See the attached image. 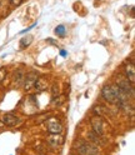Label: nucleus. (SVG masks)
<instances>
[{
	"mask_svg": "<svg viewBox=\"0 0 135 155\" xmlns=\"http://www.w3.org/2000/svg\"><path fill=\"white\" fill-rule=\"evenodd\" d=\"M120 94V89L117 84H107L101 89V96L103 99L109 104H117L118 98Z\"/></svg>",
	"mask_w": 135,
	"mask_h": 155,
	"instance_id": "f257e3e1",
	"label": "nucleus"
},
{
	"mask_svg": "<svg viewBox=\"0 0 135 155\" xmlns=\"http://www.w3.org/2000/svg\"><path fill=\"white\" fill-rule=\"evenodd\" d=\"M76 150L80 155H99V148L89 141H80Z\"/></svg>",
	"mask_w": 135,
	"mask_h": 155,
	"instance_id": "f03ea898",
	"label": "nucleus"
},
{
	"mask_svg": "<svg viewBox=\"0 0 135 155\" xmlns=\"http://www.w3.org/2000/svg\"><path fill=\"white\" fill-rule=\"evenodd\" d=\"M45 125H46V129L50 134H61L63 130H64V127L63 124L55 119V118H51V119H48L45 121Z\"/></svg>",
	"mask_w": 135,
	"mask_h": 155,
	"instance_id": "7ed1b4c3",
	"label": "nucleus"
},
{
	"mask_svg": "<svg viewBox=\"0 0 135 155\" xmlns=\"http://www.w3.org/2000/svg\"><path fill=\"white\" fill-rule=\"evenodd\" d=\"M91 127H93V130L95 134L98 135H101L104 134V130H105V124H104V120L100 115H96L94 118H91Z\"/></svg>",
	"mask_w": 135,
	"mask_h": 155,
	"instance_id": "20e7f679",
	"label": "nucleus"
},
{
	"mask_svg": "<svg viewBox=\"0 0 135 155\" xmlns=\"http://www.w3.org/2000/svg\"><path fill=\"white\" fill-rule=\"evenodd\" d=\"M39 76V74H38L36 71H30L26 76H24V83H23V85H24V89L26 90V91H29L31 88H34V83H35V80H36V78Z\"/></svg>",
	"mask_w": 135,
	"mask_h": 155,
	"instance_id": "39448f33",
	"label": "nucleus"
},
{
	"mask_svg": "<svg viewBox=\"0 0 135 155\" xmlns=\"http://www.w3.org/2000/svg\"><path fill=\"white\" fill-rule=\"evenodd\" d=\"M34 88L36 91H44L49 88V80H48L46 76H38L36 80L34 83Z\"/></svg>",
	"mask_w": 135,
	"mask_h": 155,
	"instance_id": "423d86ee",
	"label": "nucleus"
},
{
	"mask_svg": "<svg viewBox=\"0 0 135 155\" xmlns=\"http://www.w3.org/2000/svg\"><path fill=\"white\" fill-rule=\"evenodd\" d=\"M2 121H3V124H4V127L13 128V127H15V125H18L19 123H20V119H19L18 116L13 115V114H5V115L3 116Z\"/></svg>",
	"mask_w": 135,
	"mask_h": 155,
	"instance_id": "0eeeda50",
	"label": "nucleus"
},
{
	"mask_svg": "<svg viewBox=\"0 0 135 155\" xmlns=\"http://www.w3.org/2000/svg\"><path fill=\"white\" fill-rule=\"evenodd\" d=\"M124 74H125V78H127V79H128L131 84L135 83V66H134L133 63H129V64L125 65V68H124Z\"/></svg>",
	"mask_w": 135,
	"mask_h": 155,
	"instance_id": "6e6552de",
	"label": "nucleus"
},
{
	"mask_svg": "<svg viewBox=\"0 0 135 155\" xmlns=\"http://www.w3.org/2000/svg\"><path fill=\"white\" fill-rule=\"evenodd\" d=\"M48 143H49L54 148H59L64 143V138L61 137L60 134H51L50 137L48 138Z\"/></svg>",
	"mask_w": 135,
	"mask_h": 155,
	"instance_id": "1a4fd4ad",
	"label": "nucleus"
},
{
	"mask_svg": "<svg viewBox=\"0 0 135 155\" xmlns=\"http://www.w3.org/2000/svg\"><path fill=\"white\" fill-rule=\"evenodd\" d=\"M13 83H14V86L15 88H19V86H21L23 83H24V73L23 70L20 69H16L14 71V75H13Z\"/></svg>",
	"mask_w": 135,
	"mask_h": 155,
	"instance_id": "9d476101",
	"label": "nucleus"
},
{
	"mask_svg": "<svg viewBox=\"0 0 135 155\" xmlns=\"http://www.w3.org/2000/svg\"><path fill=\"white\" fill-rule=\"evenodd\" d=\"M31 41H33V36L31 35L24 36L21 40H20V48H21V49H26V48L31 44Z\"/></svg>",
	"mask_w": 135,
	"mask_h": 155,
	"instance_id": "9b49d317",
	"label": "nucleus"
},
{
	"mask_svg": "<svg viewBox=\"0 0 135 155\" xmlns=\"http://www.w3.org/2000/svg\"><path fill=\"white\" fill-rule=\"evenodd\" d=\"M55 34L59 36V38H64L65 35H66V28H65V25H63V24H60V25H58L56 28H55Z\"/></svg>",
	"mask_w": 135,
	"mask_h": 155,
	"instance_id": "f8f14e48",
	"label": "nucleus"
},
{
	"mask_svg": "<svg viewBox=\"0 0 135 155\" xmlns=\"http://www.w3.org/2000/svg\"><path fill=\"white\" fill-rule=\"evenodd\" d=\"M94 111H95V114L101 115V114H104L105 108H104V106H101V105H99V106H95V108H94Z\"/></svg>",
	"mask_w": 135,
	"mask_h": 155,
	"instance_id": "ddd939ff",
	"label": "nucleus"
},
{
	"mask_svg": "<svg viewBox=\"0 0 135 155\" xmlns=\"http://www.w3.org/2000/svg\"><path fill=\"white\" fill-rule=\"evenodd\" d=\"M51 96H53V98H56V96H59V89H58V85H56V84H54V86H53Z\"/></svg>",
	"mask_w": 135,
	"mask_h": 155,
	"instance_id": "4468645a",
	"label": "nucleus"
},
{
	"mask_svg": "<svg viewBox=\"0 0 135 155\" xmlns=\"http://www.w3.org/2000/svg\"><path fill=\"white\" fill-rule=\"evenodd\" d=\"M5 76H6V70H5V68H2L0 69V83L5 79Z\"/></svg>",
	"mask_w": 135,
	"mask_h": 155,
	"instance_id": "2eb2a0df",
	"label": "nucleus"
},
{
	"mask_svg": "<svg viewBox=\"0 0 135 155\" xmlns=\"http://www.w3.org/2000/svg\"><path fill=\"white\" fill-rule=\"evenodd\" d=\"M9 3H10L13 6H18L23 3V0H9Z\"/></svg>",
	"mask_w": 135,
	"mask_h": 155,
	"instance_id": "dca6fc26",
	"label": "nucleus"
},
{
	"mask_svg": "<svg viewBox=\"0 0 135 155\" xmlns=\"http://www.w3.org/2000/svg\"><path fill=\"white\" fill-rule=\"evenodd\" d=\"M34 26H36V23H34L33 25H30V26H29V28H26V29H24V30H21V31H20V35H21V34H25V33H28V31H29V30H30V29H33Z\"/></svg>",
	"mask_w": 135,
	"mask_h": 155,
	"instance_id": "f3484780",
	"label": "nucleus"
},
{
	"mask_svg": "<svg viewBox=\"0 0 135 155\" xmlns=\"http://www.w3.org/2000/svg\"><path fill=\"white\" fill-rule=\"evenodd\" d=\"M60 55H61L63 58H65V56H66V51H65V50H60Z\"/></svg>",
	"mask_w": 135,
	"mask_h": 155,
	"instance_id": "a211bd4d",
	"label": "nucleus"
},
{
	"mask_svg": "<svg viewBox=\"0 0 135 155\" xmlns=\"http://www.w3.org/2000/svg\"><path fill=\"white\" fill-rule=\"evenodd\" d=\"M3 127H4V124H3V121H2V120H0V129H2Z\"/></svg>",
	"mask_w": 135,
	"mask_h": 155,
	"instance_id": "6ab92c4d",
	"label": "nucleus"
}]
</instances>
